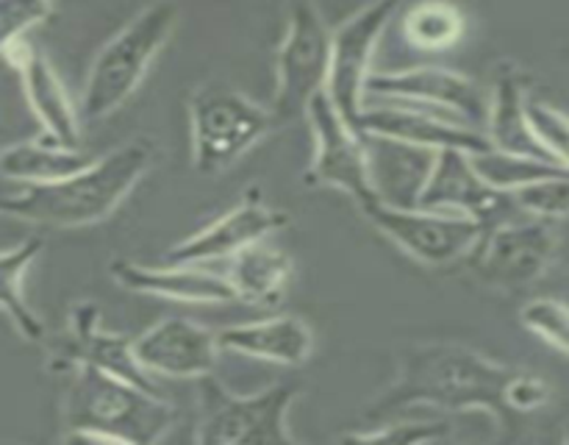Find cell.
<instances>
[{
	"label": "cell",
	"instance_id": "cell-33",
	"mask_svg": "<svg viewBox=\"0 0 569 445\" xmlns=\"http://www.w3.org/2000/svg\"><path fill=\"white\" fill-rule=\"evenodd\" d=\"M550 400V384L545 382L537 373L520 370L517 378L511 382L509 389V404L517 415H528V412H537L542 406H548Z\"/></svg>",
	"mask_w": 569,
	"mask_h": 445
},
{
	"label": "cell",
	"instance_id": "cell-32",
	"mask_svg": "<svg viewBox=\"0 0 569 445\" xmlns=\"http://www.w3.org/2000/svg\"><path fill=\"white\" fill-rule=\"evenodd\" d=\"M3 14V44L26 37V31L50 17V0H0Z\"/></svg>",
	"mask_w": 569,
	"mask_h": 445
},
{
	"label": "cell",
	"instance_id": "cell-17",
	"mask_svg": "<svg viewBox=\"0 0 569 445\" xmlns=\"http://www.w3.org/2000/svg\"><path fill=\"white\" fill-rule=\"evenodd\" d=\"M3 56L17 72H20L22 89L31 111L37 115L39 126L44 128V137L56 139L64 148H81V111L72 106L59 72L53 70L48 56L26 42V37L3 44Z\"/></svg>",
	"mask_w": 569,
	"mask_h": 445
},
{
	"label": "cell",
	"instance_id": "cell-26",
	"mask_svg": "<svg viewBox=\"0 0 569 445\" xmlns=\"http://www.w3.org/2000/svg\"><path fill=\"white\" fill-rule=\"evenodd\" d=\"M403 31L417 48L448 50L465 37V14L448 0H422L409 9Z\"/></svg>",
	"mask_w": 569,
	"mask_h": 445
},
{
	"label": "cell",
	"instance_id": "cell-14",
	"mask_svg": "<svg viewBox=\"0 0 569 445\" xmlns=\"http://www.w3.org/2000/svg\"><path fill=\"white\" fill-rule=\"evenodd\" d=\"M50 348V367L61 370L67 365H92L139 389L161 395L150 373L137 359L133 339L100 328V306L92 300H78L70 312V323L56 339L44 343Z\"/></svg>",
	"mask_w": 569,
	"mask_h": 445
},
{
	"label": "cell",
	"instance_id": "cell-23",
	"mask_svg": "<svg viewBox=\"0 0 569 445\" xmlns=\"http://www.w3.org/2000/svg\"><path fill=\"white\" fill-rule=\"evenodd\" d=\"M292 273V256L283 254L276 245H267L264 239V243H256L231 256L228 278H231L239 300H248L256 306H278L287 295Z\"/></svg>",
	"mask_w": 569,
	"mask_h": 445
},
{
	"label": "cell",
	"instance_id": "cell-25",
	"mask_svg": "<svg viewBox=\"0 0 569 445\" xmlns=\"http://www.w3.org/2000/svg\"><path fill=\"white\" fill-rule=\"evenodd\" d=\"M39 254H42V239L37 237L14 245V248H6L3 256H0V284H3V312L14 323L20 337L28 339V343L44 345L48 343L44 323L28 306L26 293H22V276H26V270Z\"/></svg>",
	"mask_w": 569,
	"mask_h": 445
},
{
	"label": "cell",
	"instance_id": "cell-1",
	"mask_svg": "<svg viewBox=\"0 0 569 445\" xmlns=\"http://www.w3.org/2000/svg\"><path fill=\"white\" fill-rule=\"evenodd\" d=\"M398 373L392 384L367 406L372 423L389 421L415 406L445 412H487L509 432L517 412L509 404L511 382L520 367L503 365L461 343L415 339L398 348Z\"/></svg>",
	"mask_w": 569,
	"mask_h": 445
},
{
	"label": "cell",
	"instance_id": "cell-2",
	"mask_svg": "<svg viewBox=\"0 0 569 445\" xmlns=\"http://www.w3.org/2000/svg\"><path fill=\"white\" fill-rule=\"evenodd\" d=\"M156 161L153 139L137 137L100 156L76 176L53 184H22L0 209L17 220L50 228H83L106 220Z\"/></svg>",
	"mask_w": 569,
	"mask_h": 445
},
{
	"label": "cell",
	"instance_id": "cell-20",
	"mask_svg": "<svg viewBox=\"0 0 569 445\" xmlns=\"http://www.w3.org/2000/svg\"><path fill=\"white\" fill-rule=\"evenodd\" d=\"M365 142L378 200L400 206V209H417L428 176L433 170V161H437V150L400 142V139L376 137V134H365Z\"/></svg>",
	"mask_w": 569,
	"mask_h": 445
},
{
	"label": "cell",
	"instance_id": "cell-27",
	"mask_svg": "<svg viewBox=\"0 0 569 445\" xmlns=\"http://www.w3.org/2000/svg\"><path fill=\"white\" fill-rule=\"evenodd\" d=\"M472 165L478 167V172H481L492 187L506 189V192H517V189L528 187V184L545 181V178H553L559 176V172L569 170V167L556 165V161L533 159V156L522 154H506V150L498 148L472 154Z\"/></svg>",
	"mask_w": 569,
	"mask_h": 445
},
{
	"label": "cell",
	"instance_id": "cell-19",
	"mask_svg": "<svg viewBox=\"0 0 569 445\" xmlns=\"http://www.w3.org/2000/svg\"><path fill=\"white\" fill-rule=\"evenodd\" d=\"M111 278L120 287L142 295H159V298L183 300V304H231L239 300L231 278L217 276L211 270H200L198 265H172L164 267L139 265V261L114 259L109 265Z\"/></svg>",
	"mask_w": 569,
	"mask_h": 445
},
{
	"label": "cell",
	"instance_id": "cell-24",
	"mask_svg": "<svg viewBox=\"0 0 569 445\" xmlns=\"http://www.w3.org/2000/svg\"><path fill=\"white\" fill-rule=\"evenodd\" d=\"M92 156L81 148H64L56 139H26L14 142L0 156V170L6 181L17 184H53L61 178L76 176L87 165H92Z\"/></svg>",
	"mask_w": 569,
	"mask_h": 445
},
{
	"label": "cell",
	"instance_id": "cell-12",
	"mask_svg": "<svg viewBox=\"0 0 569 445\" xmlns=\"http://www.w3.org/2000/svg\"><path fill=\"white\" fill-rule=\"evenodd\" d=\"M367 98L420 106V109H431L476 128L487 126L489 117L487 92L472 78L437 65L372 72L367 81Z\"/></svg>",
	"mask_w": 569,
	"mask_h": 445
},
{
	"label": "cell",
	"instance_id": "cell-8",
	"mask_svg": "<svg viewBox=\"0 0 569 445\" xmlns=\"http://www.w3.org/2000/svg\"><path fill=\"white\" fill-rule=\"evenodd\" d=\"M365 217L392 239L403 254L428 267H450L467 259L481 243L483 226L467 215H448L437 209H400L376 200L365 206Z\"/></svg>",
	"mask_w": 569,
	"mask_h": 445
},
{
	"label": "cell",
	"instance_id": "cell-31",
	"mask_svg": "<svg viewBox=\"0 0 569 445\" xmlns=\"http://www.w3.org/2000/svg\"><path fill=\"white\" fill-rule=\"evenodd\" d=\"M528 117H531L533 131H537L539 142L548 148V154L561 167H569V117L565 111L542 98H528Z\"/></svg>",
	"mask_w": 569,
	"mask_h": 445
},
{
	"label": "cell",
	"instance_id": "cell-11",
	"mask_svg": "<svg viewBox=\"0 0 569 445\" xmlns=\"http://www.w3.org/2000/svg\"><path fill=\"white\" fill-rule=\"evenodd\" d=\"M400 0H372L365 9L342 22L331 39V72H328V98L337 106L353 131L361 134V117L367 109V81L372 70V53L383 28L398 11Z\"/></svg>",
	"mask_w": 569,
	"mask_h": 445
},
{
	"label": "cell",
	"instance_id": "cell-9",
	"mask_svg": "<svg viewBox=\"0 0 569 445\" xmlns=\"http://www.w3.org/2000/svg\"><path fill=\"white\" fill-rule=\"evenodd\" d=\"M556 220L515 217L481 237L467 259L478 281L495 289H522L545 276L559 245Z\"/></svg>",
	"mask_w": 569,
	"mask_h": 445
},
{
	"label": "cell",
	"instance_id": "cell-16",
	"mask_svg": "<svg viewBox=\"0 0 569 445\" xmlns=\"http://www.w3.org/2000/svg\"><path fill=\"white\" fill-rule=\"evenodd\" d=\"M133 348L144 370L153 376L198 378V382L214 373L217 356L222 350L214 332L187 317H164L142 337L133 339Z\"/></svg>",
	"mask_w": 569,
	"mask_h": 445
},
{
	"label": "cell",
	"instance_id": "cell-18",
	"mask_svg": "<svg viewBox=\"0 0 569 445\" xmlns=\"http://www.w3.org/2000/svg\"><path fill=\"white\" fill-rule=\"evenodd\" d=\"M361 134L400 139V142L420 145L428 150L459 148L467 154H481L492 148L487 131L481 128L437 115L431 109H420V106L387 103V100L381 106H367L361 117Z\"/></svg>",
	"mask_w": 569,
	"mask_h": 445
},
{
	"label": "cell",
	"instance_id": "cell-29",
	"mask_svg": "<svg viewBox=\"0 0 569 445\" xmlns=\"http://www.w3.org/2000/svg\"><path fill=\"white\" fill-rule=\"evenodd\" d=\"M520 320L528 332L569 356V306L556 298H533L522 306Z\"/></svg>",
	"mask_w": 569,
	"mask_h": 445
},
{
	"label": "cell",
	"instance_id": "cell-22",
	"mask_svg": "<svg viewBox=\"0 0 569 445\" xmlns=\"http://www.w3.org/2000/svg\"><path fill=\"white\" fill-rule=\"evenodd\" d=\"M217 339L222 350L289 367L306 365L315 350V332L298 315H276L242 326H228L217 332Z\"/></svg>",
	"mask_w": 569,
	"mask_h": 445
},
{
	"label": "cell",
	"instance_id": "cell-6",
	"mask_svg": "<svg viewBox=\"0 0 569 445\" xmlns=\"http://www.w3.org/2000/svg\"><path fill=\"white\" fill-rule=\"evenodd\" d=\"M331 39L333 33L328 31L315 0H295L276 56V98L270 109L278 128L309 115L317 95L326 92Z\"/></svg>",
	"mask_w": 569,
	"mask_h": 445
},
{
	"label": "cell",
	"instance_id": "cell-21",
	"mask_svg": "<svg viewBox=\"0 0 569 445\" xmlns=\"http://www.w3.org/2000/svg\"><path fill=\"white\" fill-rule=\"evenodd\" d=\"M487 137L492 148L506 150V154H522L533 156V159L556 161L548 154V148L539 142L537 131H533L531 117H528L526 72L515 61H500L492 76Z\"/></svg>",
	"mask_w": 569,
	"mask_h": 445
},
{
	"label": "cell",
	"instance_id": "cell-7",
	"mask_svg": "<svg viewBox=\"0 0 569 445\" xmlns=\"http://www.w3.org/2000/svg\"><path fill=\"white\" fill-rule=\"evenodd\" d=\"M298 393V384H276L256 395H237L214 376H203L194 439L203 445L292 443L287 412Z\"/></svg>",
	"mask_w": 569,
	"mask_h": 445
},
{
	"label": "cell",
	"instance_id": "cell-4",
	"mask_svg": "<svg viewBox=\"0 0 569 445\" xmlns=\"http://www.w3.org/2000/svg\"><path fill=\"white\" fill-rule=\"evenodd\" d=\"M181 20V9L172 0H159L139 11L122 31L100 48L89 67L81 95V117L89 122L114 115L148 76L150 65Z\"/></svg>",
	"mask_w": 569,
	"mask_h": 445
},
{
	"label": "cell",
	"instance_id": "cell-13",
	"mask_svg": "<svg viewBox=\"0 0 569 445\" xmlns=\"http://www.w3.org/2000/svg\"><path fill=\"white\" fill-rule=\"evenodd\" d=\"M420 209L467 215L481 222L483 234L526 215L515 192L492 187L472 165V154L459 148L437 150V161L420 195Z\"/></svg>",
	"mask_w": 569,
	"mask_h": 445
},
{
	"label": "cell",
	"instance_id": "cell-30",
	"mask_svg": "<svg viewBox=\"0 0 569 445\" xmlns=\"http://www.w3.org/2000/svg\"><path fill=\"white\" fill-rule=\"evenodd\" d=\"M515 198L526 215L561 220V217L569 215V170L517 189Z\"/></svg>",
	"mask_w": 569,
	"mask_h": 445
},
{
	"label": "cell",
	"instance_id": "cell-34",
	"mask_svg": "<svg viewBox=\"0 0 569 445\" xmlns=\"http://www.w3.org/2000/svg\"><path fill=\"white\" fill-rule=\"evenodd\" d=\"M561 439H565V443H569V423L565 426V434H561Z\"/></svg>",
	"mask_w": 569,
	"mask_h": 445
},
{
	"label": "cell",
	"instance_id": "cell-28",
	"mask_svg": "<svg viewBox=\"0 0 569 445\" xmlns=\"http://www.w3.org/2000/svg\"><path fill=\"white\" fill-rule=\"evenodd\" d=\"M453 428L448 423L439 421H378L372 423V428L365 432H348L342 434L345 443H439V439L450 437Z\"/></svg>",
	"mask_w": 569,
	"mask_h": 445
},
{
	"label": "cell",
	"instance_id": "cell-5",
	"mask_svg": "<svg viewBox=\"0 0 569 445\" xmlns=\"http://www.w3.org/2000/svg\"><path fill=\"white\" fill-rule=\"evenodd\" d=\"M272 128H278L272 109L228 83H203L189 98L192 167L200 176H220Z\"/></svg>",
	"mask_w": 569,
	"mask_h": 445
},
{
	"label": "cell",
	"instance_id": "cell-3",
	"mask_svg": "<svg viewBox=\"0 0 569 445\" xmlns=\"http://www.w3.org/2000/svg\"><path fill=\"white\" fill-rule=\"evenodd\" d=\"M64 439L76 443H156L176 423V406L92 365L61 367Z\"/></svg>",
	"mask_w": 569,
	"mask_h": 445
},
{
	"label": "cell",
	"instance_id": "cell-15",
	"mask_svg": "<svg viewBox=\"0 0 569 445\" xmlns=\"http://www.w3.org/2000/svg\"><path fill=\"white\" fill-rule=\"evenodd\" d=\"M289 226L287 211L276 209L264 200L259 187L248 189L231 211L217 217L198 234L167 250V261L172 265H206L214 259H231L239 250L256 243H264L276 231Z\"/></svg>",
	"mask_w": 569,
	"mask_h": 445
},
{
	"label": "cell",
	"instance_id": "cell-10",
	"mask_svg": "<svg viewBox=\"0 0 569 445\" xmlns=\"http://www.w3.org/2000/svg\"><path fill=\"white\" fill-rule=\"evenodd\" d=\"M306 120L315 134V156L303 176L306 187L342 189L359 204V209L376 204L378 192L372 187L365 134L353 131L345 122L328 92L317 95Z\"/></svg>",
	"mask_w": 569,
	"mask_h": 445
}]
</instances>
